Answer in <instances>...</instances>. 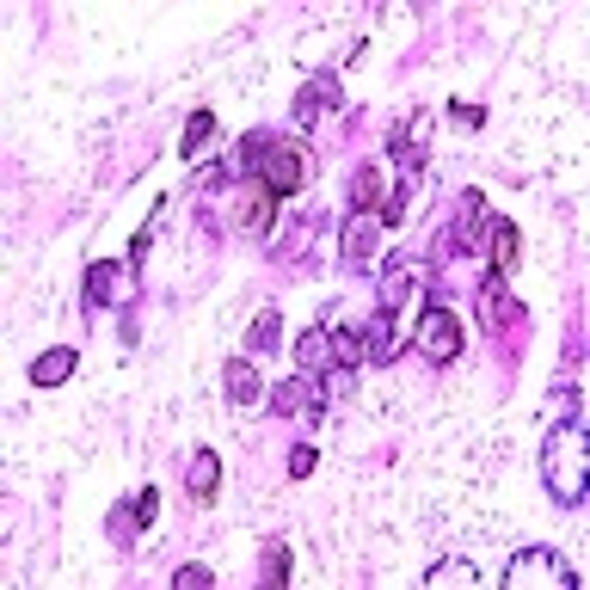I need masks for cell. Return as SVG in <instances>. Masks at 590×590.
I'll return each instance as SVG.
<instances>
[{"instance_id": "cell-14", "label": "cell", "mask_w": 590, "mask_h": 590, "mask_svg": "<svg viewBox=\"0 0 590 590\" xmlns=\"http://www.w3.org/2000/svg\"><path fill=\"white\" fill-rule=\"evenodd\" d=\"M375 247H382V216H351V228H344V264H370Z\"/></svg>"}, {"instance_id": "cell-8", "label": "cell", "mask_w": 590, "mask_h": 590, "mask_svg": "<svg viewBox=\"0 0 590 590\" xmlns=\"http://www.w3.org/2000/svg\"><path fill=\"white\" fill-rule=\"evenodd\" d=\"M431 129H436V111H412V117H406V129L388 141V148H394V160H400V172H419V167H424Z\"/></svg>"}, {"instance_id": "cell-11", "label": "cell", "mask_w": 590, "mask_h": 590, "mask_svg": "<svg viewBox=\"0 0 590 590\" xmlns=\"http://www.w3.org/2000/svg\"><path fill=\"white\" fill-rule=\"evenodd\" d=\"M400 314H388V308H375L370 320H363V363H394V351H400V327H394Z\"/></svg>"}, {"instance_id": "cell-28", "label": "cell", "mask_w": 590, "mask_h": 590, "mask_svg": "<svg viewBox=\"0 0 590 590\" xmlns=\"http://www.w3.org/2000/svg\"><path fill=\"white\" fill-rule=\"evenodd\" d=\"M129 504H136L141 529H155V517H160V492H155V486H141V492H129Z\"/></svg>"}, {"instance_id": "cell-13", "label": "cell", "mask_w": 590, "mask_h": 590, "mask_svg": "<svg viewBox=\"0 0 590 590\" xmlns=\"http://www.w3.org/2000/svg\"><path fill=\"white\" fill-rule=\"evenodd\" d=\"M339 105V75H314L302 93H295V124H314L320 111Z\"/></svg>"}, {"instance_id": "cell-22", "label": "cell", "mask_w": 590, "mask_h": 590, "mask_svg": "<svg viewBox=\"0 0 590 590\" xmlns=\"http://www.w3.org/2000/svg\"><path fill=\"white\" fill-rule=\"evenodd\" d=\"M209 136H216V111H191V117H185V141H179V155L197 160Z\"/></svg>"}, {"instance_id": "cell-2", "label": "cell", "mask_w": 590, "mask_h": 590, "mask_svg": "<svg viewBox=\"0 0 590 590\" xmlns=\"http://www.w3.org/2000/svg\"><path fill=\"white\" fill-rule=\"evenodd\" d=\"M585 474H590L585 424H578V419L554 424L547 443H542V480H547V492H554L559 504H578V498H585Z\"/></svg>"}, {"instance_id": "cell-19", "label": "cell", "mask_w": 590, "mask_h": 590, "mask_svg": "<svg viewBox=\"0 0 590 590\" xmlns=\"http://www.w3.org/2000/svg\"><path fill=\"white\" fill-rule=\"evenodd\" d=\"M412 191H419V172H400V179L388 185V197H382V209H375V216H382V228H400V222H406V209H412Z\"/></svg>"}, {"instance_id": "cell-30", "label": "cell", "mask_w": 590, "mask_h": 590, "mask_svg": "<svg viewBox=\"0 0 590 590\" xmlns=\"http://www.w3.org/2000/svg\"><path fill=\"white\" fill-rule=\"evenodd\" d=\"M314 462H320L314 450H295V455H290V480H308V474H314Z\"/></svg>"}, {"instance_id": "cell-21", "label": "cell", "mask_w": 590, "mask_h": 590, "mask_svg": "<svg viewBox=\"0 0 590 590\" xmlns=\"http://www.w3.org/2000/svg\"><path fill=\"white\" fill-rule=\"evenodd\" d=\"M406 295H412V264H388V271H382V308H388V314H400V302H406Z\"/></svg>"}, {"instance_id": "cell-25", "label": "cell", "mask_w": 590, "mask_h": 590, "mask_svg": "<svg viewBox=\"0 0 590 590\" xmlns=\"http://www.w3.org/2000/svg\"><path fill=\"white\" fill-rule=\"evenodd\" d=\"M105 529L117 535V542H136V535H141V517H136V504L124 498V504H117V511L105 517Z\"/></svg>"}, {"instance_id": "cell-23", "label": "cell", "mask_w": 590, "mask_h": 590, "mask_svg": "<svg viewBox=\"0 0 590 590\" xmlns=\"http://www.w3.org/2000/svg\"><path fill=\"white\" fill-rule=\"evenodd\" d=\"M259 578L271 590L290 585V542H264V559H259Z\"/></svg>"}, {"instance_id": "cell-27", "label": "cell", "mask_w": 590, "mask_h": 590, "mask_svg": "<svg viewBox=\"0 0 590 590\" xmlns=\"http://www.w3.org/2000/svg\"><path fill=\"white\" fill-rule=\"evenodd\" d=\"M320 388H327V400H344V394L358 388V370H344V363H332V370H327V382H320Z\"/></svg>"}, {"instance_id": "cell-5", "label": "cell", "mask_w": 590, "mask_h": 590, "mask_svg": "<svg viewBox=\"0 0 590 590\" xmlns=\"http://www.w3.org/2000/svg\"><path fill=\"white\" fill-rule=\"evenodd\" d=\"M419 351L431 363H450L455 351H462V320H455L450 308H424L419 314Z\"/></svg>"}, {"instance_id": "cell-20", "label": "cell", "mask_w": 590, "mask_h": 590, "mask_svg": "<svg viewBox=\"0 0 590 590\" xmlns=\"http://www.w3.org/2000/svg\"><path fill=\"white\" fill-rule=\"evenodd\" d=\"M271 216H277V197L264 185H252L247 197H240V222H247V234H271Z\"/></svg>"}, {"instance_id": "cell-18", "label": "cell", "mask_w": 590, "mask_h": 590, "mask_svg": "<svg viewBox=\"0 0 590 590\" xmlns=\"http://www.w3.org/2000/svg\"><path fill=\"white\" fill-rule=\"evenodd\" d=\"M32 388H63L68 375H75V351L68 344H56V351H44V358H32Z\"/></svg>"}, {"instance_id": "cell-1", "label": "cell", "mask_w": 590, "mask_h": 590, "mask_svg": "<svg viewBox=\"0 0 590 590\" xmlns=\"http://www.w3.org/2000/svg\"><path fill=\"white\" fill-rule=\"evenodd\" d=\"M240 172H252V185H264L271 197H295L302 179H308V160L290 136H271V129H252L240 141Z\"/></svg>"}, {"instance_id": "cell-26", "label": "cell", "mask_w": 590, "mask_h": 590, "mask_svg": "<svg viewBox=\"0 0 590 590\" xmlns=\"http://www.w3.org/2000/svg\"><path fill=\"white\" fill-rule=\"evenodd\" d=\"M172 585H179V590H209V585H216V572H209L203 559H185V566L172 572Z\"/></svg>"}, {"instance_id": "cell-3", "label": "cell", "mask_w": 590, "mask_h": 590, "mask_svg": "<svg viewBox=\"0 0 590 590\" xmlns=\"http://www.w3.org/2000/svg\"><path fill=\"white\" fill-rule=\"evenodd\" d=\"M542 585L578 590V578H572V566H559L547 547H523V554H511V566H504V590H542Z\"/></svg>"}, {"instance_id": "cell-4", "label": "cell", "mask_w": 590, "mask_h": 590, "mask_svg": "<svg viewBox=\"0 0 590 590\" xmlns=\"http://www.w3.org/2000/svg\"><path fill=\"white\" fill-rule=\"evenodd\" d=\"M129 295H136V264H111V259H99V264H87V308H124Z\"/></svg>"}, {"instance_id": "cell-16", "label": "cell", "mask_w": 590, "mask_h": 590, "mask_svg": "<svg viewBox=\"0 0 590 590\" xmlns=\"http://www.w3.org/2000/svg\"><path fill=\"white\" fill-rule=\"evenodd\" d=\"M480 590V566H467V559H436L424 566V590Z\"/></svg>"}, {"instance_id": "cell-12", "label": "cell", "mask_w": 590, "mask_h": 590, "mask_svg": "<svg viewBox=\"0 0 590 590\" xmlns=\"http://www.w3.org/2000/svg\"><path fill=\"white\" fill-rule=\"evenodd\" d=\"M216 486H222V455L216 450H197L185 462V492H191V504H209V498H216Z\"/></svg>"}, {"instance_id": "cell-9", "label": "cell", "mask_w": 590, "mask_h": 590, "mask_svg": "<svg viewBox=\"0 0 590 590\" xmlns=\"http://www.w3.org/2000/svg\"><path fill=\"white\" fill-rule=\"evenodd\" d=\"M480 320L486 327H517L523 320V302L511 295V283L498 277V271H486V283H480Z\"/></svg>"}, {"instance_id": "cell-24", "label": "cell", "mask_w": 590, "mask_h": 590, "mask_svg": "<svg viewBox=\"0 0 590 590\" xmlns=\"http://www.w3.org/2000/svg\"><path fill=\"white\" fill-rule=\"evenodd\" d=\"M277 339H283V314L264 308L259 320H252V332H247V351H277Z\"/></svg>"}, {"instance_id": "cell-29", "label": "cell", "mask_w": 590, "mask_h": 590, "mask_svg": "<svg viewBox=\"0 0 590 590\" xmlns=\"http://www.w3.org/2000/svg\"><path fill=\"white\" fill-rule=\"evenodd\" d=\"M450 117H455L462 129H480V124H486V111H480V105H467V99H462V105H450Z\"/></svg>"}, {"instance_id": "cell-10", "label": "cell", "mask_w": 590, "mask_h": 590, "mask_svg": "<svg viewBox=\"0 0 590 590\" xmlns=\"http://www.w3.org/2000/svg\"><path fill=\"white\" fill-rule=\"evenodd\" d=\"M388 185H394V172L382 167V160H370V167H358V179H351V216H375L382 209V197H388Z\"/></svg>"}, {"instance_id": "cell-17", "label": "cell", "mask_w": 590, "mask_h": 590, "mask_svg": "<svg viewBox=\"0 0 590 590\" xmlns=\"http://www.w3.org/2000/svg\"><path fill=\"white\" fill-rule=\"evenodd\" d=\"M295 363H302V375H314V370H332V327H327V320L302 332V344H295Z\"/></svg>"}, {"instance_id": "cell-7", "label": "cell", "mask_w": 590, "mask_h": 590, "mask_svg": "<svg viewBox=\"0 0 590 590\" xmlns=\"http://www.w3.org/2000/svg\"><path fill=\"white\" fill-rule=\"evenodd\" d=\"M320 406H327V388L314 375H290V382L271 388V412H283V419H314Z\"/></svg>"}, {"instance_id": "cell-31", "label": "cell", "mask_w": 590, "mask_h": 590, "mask_svg": "<svg viewBox=\"0 0 590 590\" xmlns=\"http://www.w3.org/2000/svg\"><path fill=\"white\" fill-rule=\"evenodd\" d=\"M197 185H203V191H222V185H228V167H203Z\"/></svg>"}, {"instance_id": "cell-15", "label": "cell", "mask_w": 590, "mask_h": 590, "mask_svg": "<svg viewBox=\"0 0 590 590\" xmlns=\"http://www.w3.org/2000/svg\"><path fill=\"white\" fill-rule=\"evenodd\" d=\"M222 388H228L234 406H259L264 400V382H259V370H252L247 358H228V370H222Z\"/></svg>"}, {"instance_id": "cell-6", "label": "cell", "mask_w": 590, "mask_h": 590, "mask_svg": "<svg viewBox=\"0 0 590 590\" xmlns=\"http://www.w3.org/2000/svg\"><path fill=\"white\" fill-rule=\"evenodd\" d=\"M474 247H480L486 259H492L498 277H511V271H517V247H523V234H517V222L486 216V222H480V234H474Z\"/></svg>"}]
</instances>
